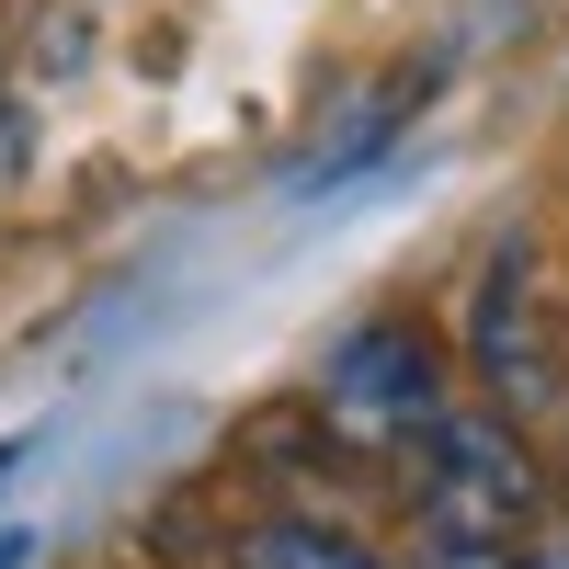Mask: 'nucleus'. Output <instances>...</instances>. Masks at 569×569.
Returning a JSON list of instances; mask_svg holds the SVG:
<instances>
[{"label": "nucleus", "mask_w": 569, "mask_h": 569, "mask_svg": "<svg viewBox=\"0 0 569 569\" xmlns=\"http://www.w3.org/2000/svg\"><path fill=\"white\" fill-rule=\"evenodd\" d=\"M410 479H421V525H445V536H490V547H536L547 479H536V456H525V433H512L501 410L456 399L433 433L410 445Z\"/></svg>", "instance_id": "f257e3e1"}, {"label": "nucleus", "mask_w": 569, "mask_h": 569, "mask_svg": "<svg viewBox=\"0 0 569 569\" xmlns=\"http://www.w3.org/2000/svg\"><path fill=\"white\" fill-rule=\"evenodd\" d=\"M319 399H330V421H342L353 445L410 456V445L456 410V353H445L421 319H365V330H342V342H330Z\"/></svg>", "instance_id": "f03ea898"}, {"label": "nucleus", "mask_w": 569, "mask_h": 569, "mask_svg": "<svg viewBox=\"0 0 569 569\" xmlns=\"http://www.w3.org/2000/svg\"><path fill=\"white\" fill-rule=\"evenodd\" d=\"M240 569H388L376 547H353L342 525H308V512H262L240 536Z\"/></svg>", "instance_id": "7ed1b4c3"}, {"label": "nucleus", "mask_w": 569, "mask_h": 569, "mask_svg": "<svg viewBox=\"0 0 569 569\" xmlns=\"http://www.w3.org/2000/svg\"><path fill=\"white\" fill-rule=\"evenodd\" d=\"M512 569H569V536H536V547L512 558Z\"/></svg>", "instance_id": "20e7f679"}, {"label": "nucleus", "mask_w": 569, "mask_h": 569, "mask_svg": "<svg viewBox=\"0 0 569 569\" xmlns=\"http://www.w3.org/2000/svg\"><path fill=\"white\" fill-rule=\"evenodd\" d=\"M0 479H12V445H0Z\"/></svg>", "instance_id": "39448f33"}]
</instances>
